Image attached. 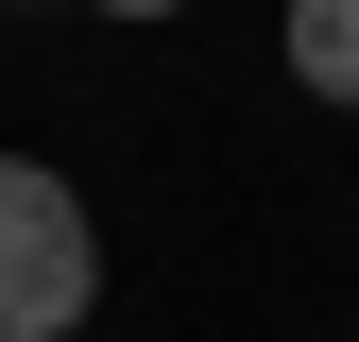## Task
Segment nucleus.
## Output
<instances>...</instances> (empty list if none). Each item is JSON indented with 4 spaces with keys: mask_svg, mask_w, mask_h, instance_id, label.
I'll return each instance as SVG.
<instances>
[{
    "mask_svg": "<svg viewBox=\"0 0 359 342\" xmlns=\"http://www.w3.org/2000/svg\"><path fill=\"white\" fill-rule=\"evenodd\" d=\"M103 308V223L52 154H0V342H69Z\"/></svg>",
    "mask_w": 359,
    "mask_h": 342,
    "instance_id": "f257e3e1",
    "label": "nucleus"
},
{
    "mask_svg": "<svg viewBox=\"0 0 359 342\" xmlns=\"http://www.w3.org/2000/svg\"><path fill=\"white\" fill-rule=\"evenodd\" d=\"M274 52H291L308 103H359V0H291V34H274Z\"/></svg>",
    "mask_w": 359,
    "mask_h": 342,
    "instance_id": "f03ea898",
    "label": "nucleus"
},
{
    "mask_svg": "<svg viewBox=\"0 0 359 342\" xmlns=\"http://www.w3.org/2000/svg\"><path fill=\"white\" fill-rule=\"evenodd\" d=\"M86 18H189V0H86Z\"/></svg>",
    "mask_w": 359,
    "mask_h": 342,
    "instance_id": "7ed1b4c3",
    "label": "nucleus"
}]
</instances>
